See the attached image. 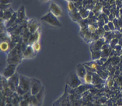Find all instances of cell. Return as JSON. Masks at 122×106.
I'll return each instance as SVG.
<instances>
[{
    "mask_svg": "<svg viewBox=\"0 0 122 106\" xmlns=\"http://www.w3.org/2000/svg\"><path fill=\"white\" fill-rule=\"evenodd\" d=\"M92 78H93V74L90 72H87L82 80L84 83L86 84H92Z\"/></svg>",
    "mask_w": 122,
    "mask_h": 106,
    "instance_id": "9c48e42d",
    "label": "cell"
},
{
    "mask_svg": "<svg viewBox=\"0 0 122 106\" xmlns=\"http://www.w3.org/2000/svg\"><path fill=\"white\" fill-rule=\"evenodd\" d=\"M39 27L40 26L38 22L36 21H35L34 19L30 21L29 22V23H28V29H29V31L32 34H34L36 33L38 31Z\"/></svg>",
    "mask_w": 122,
    "mask_h": 106,
    "instance_id": "52a82bcc",
    "label": "cell"
},
{
    "mask_svg": "<svg viewBox=\"0 0 122 106\" xmlns=\"http://www.w3.org/2000/svg\"><path fill=\"white\" fill-rule=\"evenodd\" d=\"M84 65H86L88 67L90 68V69H92L94 70H97V69H98V65L96 63H86V64H85Z\"/></svg>",
    "mask_w": 122,
    "mask_h": 106,
    "instance_id": "4fadbf2b",
    "label": "cell"
},
{
    "mask_svg": "<svg viewBox=\"0 0 122 106\" xmlns=\"http://www.w3.org/2000/svg\"><path fill=\"white\" fill-rule=\"evenodd\" d=\"M88 28L89 31L91 32H94L96 30V28L94 25H92V24H89L88 25Z\"/></svg>",
    "mask_w": 122,
    "mask_h": 106,
    "instance_id": "e0dca14e",
    "label": "cell"
},
{
    "mask_svg": "<svg viewBox=\"0 0 122 106\" xmlns=\"http://www.w3.org/2000/svg\"><path fill=\"white\" fill-rule=\"evenodd\" d=\"M19 105H20V106H30V104H29L27 101L22 100L20 102Z\"/></svg>",
    "mask_w": 122,
    "mask_h": 106,
    "instance_id": "ac0fdd59",
    "label": "cell"
},
{
    "mask_svg": "<svg viewBox=\"0 0 122 106\" xmlns=\"http://www.w3.org/2000/svg\"><path fill=\"white\" fill-rule=\"evenodd\" d=\"M0 49L2 51L5 52L9 49V44L6 41H3L1 42L0 44Z\"/></svg>",
    "mask_w": 122,
    "mask_h": 106,
    "instance_id": "8fae6325",
    "label": "cell"
},
{
    "mask_svg": "<svg viewBox=\"0 0 122 106\" xmlns=\"http://www.w3.org/2000/svg\"><path fill=\"white\" fill-rule=\"evenodd\" d=\"M31 79L23 75L19 76V86L23 89L25 92L30 91L31 87Z\"/></svg>",
    "mask_w": 122,
    "mask_h": 106,
    "instance_id": "7a4b0ae2",
    "label": "cell"
},
{
    "mask_svg": "<svg viewBox=\"0 0 122 106\" xmlns=\"http://www.w3.org/2000/svg\"><path fill=\"white\" fill-rule=\"evenodd\" d=\"M1 4H8L12 2V0H1Z\"/></svg>",
    "mask_w": 122,
    "mask_h": 106,
    "instance_id": "d6986e66",
    "label": "cell"
},
{
    "mask_svg": "<svg viewBox=\"0 0 122 106\" xmlns=\"http://www.w3.org/2000/svg\"><path fill=\"white\" fill-rule=\"evenodd\" d=\"M68 9H69V11H72L73 9H74V7H73V5L72 4V3L69 2V3L68 4Z\"/></svg>",
    "mask_w": 122,
    "mask_h": 106,
    "instance_id": "ffe728a7",
    "label": "cell"
},
{
    "mask_svg": "<svg viewBox=\"0 0 122 106\" xmlns=\"http://www.w3.org/2000/svg\"><path fill=\"white\" fill-rule=\"evenodd\" d=\"M50 12L52 13L56 17H61L62 15V11L58 5L55 3H52L50 7Z\"/></svg>",
    "mask_w": 122,
    "mask_h": 106,
    "instance_id": "8992f818",
    "label": "cell"
},
{
    "mask_svg": "<svg viewBox=\"0 0 122 106\" xmlns=\"http://www.w3.org/2000/svg\"><path fill=\"white\" fill-rule=\"evenodd\" d=\"M41 2H47V1H50V0H41Z\"/></svg>",
    "mask_w": 122,
    "mask_h": 106,
    "instance_id": "44dd1931",
    "label": "cell"
},
{
    "mask_svg": "<svg viewBox=\"0 0 122 106\" xmlns=\"http://www.w3.org/2000/svg\"><path fill=\"white\" fill-rule=\"evenodd\" d=\"M43 88H41V91H40L39 92L36 96H35V97H36V98L38 100V101L40 102V103H41V101H42L43 97Z\"/></svg>",
    "mask_w": 122,
    "mask_h": 106,
    "instance_id": "5bb4252c",
    "label": "cell"
},
{
    "mask_svg": "<svg viewBox=\"0 0 122 106\" xmlns=\"http://www.w3.org/2000/svg\"><path fill=\"white\" fill-rule=\"evenodd\" d=\"M41 19L42 21L46 22L47 24L52 25V26L56 27H60L62 26L61 23L58 20L56 17L53 15L51 12L47 13L46 15L43 17Z\"/></svg>",
    "mask_w": 122,
    "mask_h": 106,
    "instance_id": "6da1fadb",
    "label": "cell"
},
{
    "mask_svg": "<svg viewBox=\"0 0 122 106\" xmlns=\"http://www.w3.org/2000/svg\"><path fill=\"white\" fill-rule=\"evenodd\" d=\"M41 83L39 80L37 79H32L31 80V87H30V92L32 96H35L42 88Z\"/></svg>",
    "mask_w": 122,
    "mask_h": 106,
    "instance_id": "277c9868",
    "label": "cell"
},
{
    "mask_svg": "<svg viewBox=\"0 0 122 106\" xmlns=\"http://www.w3.org/2000/svg\"><path fill=\"white\" fill-rule=\"evenodd\" d=\"M86 73H87V70L84 64H80L78 65V67L76 69V74L80 79H83Z\"/></svg>",
    "mask_w": 122,
    "mask_h": 106,
    "instance_id": "ba28073f",
    "label": "cell"
},
{
    "mask_svg": "<svg viewBox=\"0 0 122 106\" xmlns=\"http://www.w3.org/2000/svg\"><path fill=\"white\" fill-rule=\"evenodd\" d=\"M22 8H23V7H21V8H20V9H19V12H18V14H17V17H19V18H24L25 17V14H24V8H23V9L22 10Z\"/></svg>",
    "mask_w": 122,
    "mask_h": 106,
    "instance_id": "9a60e30c",
    "label": "cell"
},
{
    "mask_svg": "<svg viewBox=\"0 0 122 106\" xmlns=\"http://www.w3.org/2000/svg\"><path fill=\"white\" fill-rule=\"evenodd\" d=\"M67 83L68 85H69L70 87H72V88H76L80 86L82 83L77 74L71 73L68 77V80H67Z\"/></svg>",
    "mask_w": 122,
    "mask_h": 106,
    "instance_id": "3957f363",
    "label": "cell"
},
{
    "mask_svg": "<svg viewBox=\"0 0 122 106\" xmlns=\"http://www.w3.org/2000/svg\"><path fill=\"white\" fill-rule=\"evenodd\" d=\"M10 80V81L13 84H14V86L16 87H17L19 85V77H18L17 75H15L14 74L13 76H12L10 78H9Z\"/></svg>",
    "mask_w": 122,
    "mask_h": 106,
    "instance_id": "30bf717a",
    "label": "cell"
},
{
    "mask_svg": "<svg viewBox=\"0 0 122 106\" xmlns=\"http://www.w3.org/2000/svg\"><path fill=\"white\" fill-rule=\"evenodd\" d=\"M114 80H113L112 78H109L108 79V80H107V81H106V86H107V87H113V85H114Z\"/></svg>",
    "mask_w": 122,
    "mask_h": 106,
    "instance_id": "2e32d148",
    "label": "cell"
},
{
    "mask_svg": "<svg viewBox=\"0 0 122 106\" xmlns=\"http://www.w3.org/2000/svg\"><path fill=\"white\" fill-rule=\"evenodd\" d=\"M31 47H32L34 51L39 52L40 50H41V44H40L39 42H36V41H35V42L32 44Z\"/></svg>",
    "mask_w": 122,
    "mask_h": 106,
    "instance_id": "7c38bea8",
    "label": "cell"
},
{
    "mask_svg": "<svg viewBox=\"0 0 122 106\" xmlns=\"http://www.w3.org/2000/svg\"><path fill=\"white\" fill-rule=\"evenodd\" d=\"M15 67L16 66L14 64H11V65H8L4 71V76L7 78H10L12 76L15 74V69H16Z\"/></svg>",
    "mask_w": 122,
    "mask_h": 106,
    "instance_id": "5b68a950",
    "label": "cell"
}]
</instances>
